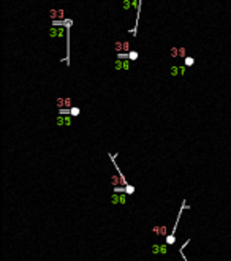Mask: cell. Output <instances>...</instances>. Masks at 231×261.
Segmentation results:
<instances>
[{"label":"cell","instance_id":"obj_6","mask_svg":"<svg viewBox=\"0 0 231 261\" xmlns=\"http://www.w3.org/2000/svg\"><path fill=\"white\" fill-rule=\"evenodd\" d=\"M124 60L125 59H116L114 60V70H116V71H120V70H124Z\"/></svg>","mask_w":231,"mask_h":261},{"label":"cell","instance_id":"obj_3","mask_svg":"<svg viewBox=\"0 0 231 261\" xmlns=\"http://www.w3.org/2000/svg\"><path fill=\"white\" fill-rule=\"evenodd\" d=\"M152 253L153 255H166L168 253V244H152Z\"/></svg>","mask_w":231,"mask_h":261},{"label":"cell","instance_id":"obj_2","mask_svg":"<svg viewBox=\"0 0 231 261\" xmlns=\"http://www.w3.org/2000/svg\"><path fill=\"white\" fill-rule=\"evenodd\" d=\"M71 124H73L71 116H62V114H59L57 117H55V125H57V127H70Z\"/></svg>","mask_w":231,"mask_h":261},{"label":"cell","instance_id":"obj_10","mask_svg":"<svg viewBox=\"0 0 231 261\" xmlns=\"http://www.w3.org/2000/svg\"><path fill=\"white\" fill-rule=\"evenodd\" d=\"M170 55H171L173 59H177V57H179V48L173 46V48L170 49Z\"/></svg>","mask_w":231,"mask_h":261},{"label":"cell","instance_id":"obj_19","mask_svg":"<svg viewBox=\"0 0 231 261\" xmlns=\"http://www.w3.org/2000/svg\"><path fill=\"white\" fill-rule=\"evenodd\" d=\"M138 55H139V54H138L136 51H130V52H128V59L133 62V60H136V59H138Z\"/></svg>","mask_w":231,"mask_h":261},{"label":"cell","instance_id":"obj_17","mask_svg":"<svg viewBox=\"0 0 231 261\" xmlns=\"http://www.w3.org/2000/svg\"><path fill=\"white\" fill-rule=\"evenodd\" d=\"M65 108L67 109H71L73 108V100L70 97H65Z\"/></svg>","mask_w":231,"mask_h":261},{"label":"cell","instance_id":"obj_12","mask_svg":"<svg viewBox=\"0 0 231 261\" xmlns=\"http://www.w3.org/2000/svg\"><path fill=\"white\" fill-rule=\"evenodd\" d=\"M165 242H166L168 245H173L174 242H176V236H173V234H168V236L165 237Z\"/></svg>","mask_w":231,"mask_h":261},{"label":"cell","instance_id":"obj_7","mask_svg":"<svg viewBox=\"0 0 231 261\" xmlns=\"http://www.w3.org/2000/svg\"><path fill=\"white\" fill-rule=\"evenodd\" d=\"M114 52H117V54L124 52V41H116L114 43Z\"/></svg>","mask_w":231,"mask_h":261},{"label":"cell","instance_id":"obj_16","mask_svg":"<svg viewBox=\"0 0 231 261\" xmlns=\"http://www.w3.org/2000/svg\"><path fill=\"white\" fill-rule=\"evenodd\" d=\"M184 62H185V67H193L195 59H193V57H188V55H187V57L184 59Z\"/></svg>","mask_w":231,"mask_h":261},{"label":"cell","instance_id":"obj_15","mask_svg":"<svg viewBox=\"0 0 231 261\" xmlns=\"http://www.w3.org/2000/svg\"><path fill=\"white\" fill-rule=\"evenodd\" d=\"M79 112H81V109H79L78 106H73L71 109H70V114H71L73 117H78V116H79Z\"/></svg>","mask_w":231,"mask_h":261},{"label":"cell","instance_id":"obj_14","mask_svg":"<svg viewBox=\"0 0 231 261\" xmlns=\"http://www.w3.org/2000/svg\"><path fill=\"white\" fill-rule=\"evenodd\" d=\"M122 8L125 11H128L130 8H133V6H131V0H124V2H122Z\"/></svg>","mask_w":231,"mask_h":261},{"label":"cell","instance_id":"obj_20","mask_svg":"<svg viewBox=\"0 0 231 261\" xmlns=\"http://www.w3.org/2000/svg\"><path fill=\"white\" fill-rule=\"evenodd\" d=\"M62 24H64L67 29H70V27L73 25V21H71V19H64V21H62Z\"/></svg>","mask_w":231,"mask_h":261},{"label":"cell","instance_id":"obj_8","mask_svg":"<svg viewBox=\"0 0 231 261\" xmlns=\"http://www.w3.org/2000/svg\"><path fill=\"white\" fill-rule=\"evenodd\" d=\"M170 74H171V76H177V74H180V76H182L180 67H177V65H173V67L170 68Z\"/></svg>","mask_w":231,"mask_h":261},{"label":"cell","instance_id":"obj_13","mask_svg":"<svg viewBox=\"0 0 231 261\" xmlns=\"http://www.w3.org/2000/svg\"><path fill=\"white\" fill-rule=\"evenodd\" d=\"M124 193H127V195H133V193H135V187L128 184L127 187H124Z\"/></svg>","mask_w":231,"mask_h":261},{"label":"cell","instance_id":"obj_21","mask_svg":"<svg viewBox=\"0 0 231 261\" xmlns=\"http://www.w3.org/2000/svg\"><path fill=\"white\" fill-rule=\"evenodd\" d=\"M65 37V29L64 27H59V38H64Z\"/></svg>","mask_w":231,"mask_h":261},{"label":"cell","instance_id":"obj_18","mask_svg":"<svg viewBox=\"0 0 231 261\" xmlns=\"http://www.w3.org/2000/svg\"><path fill=\"white\" fill-rule=\"evenodd\" d=\"M179 57H180V59H185V57H187V49H185L184 46L179 48Z\"/></svg>","mask_w":231,"mask_h":261},{"label":"cell","instance_id":"obj_11","mask_svg":"<svg viewBox=\"0 0 231 261\" xmlns=\"http://www.w3.org/2000/svg\"><path fill=\"white\" fill-rule=\"evenodd\" d=\"M55 104H57V108H59V109L65 108V98H64V97H59L57 100H55Z\"/></svg>","mask_w":231,"mask_h":261},{"label":"cell","instance_id":"obj_5","mask_svg":"<svg viewBox=\"0 0 231 261\" xmlns=\"http://www.w3.org/2000/svg\"><path fill=\"white\" fill-rule=\"evenodd\" d=\"M49 18H51V21H64L65 19V13H64V10H51L49 11Z\"/></svg>","mask_w":231,"mask_h":261},{"label":"cell","instance_id":"obj_1","mask_svg":"<svg viewBox=\"0 0 231 261\" xmlns=\"http://www.w3.org/2000/svg\"><path fill=\"white\" fill-rule=\"evenodd\" d=\"M152 234L157 237H166L168 236V226L166 225H155L152 226Z\"/></svg>","mask_w":231,"mask_h":261},{"label":"cell","instance_id":"obj_4","mask_svg":"<svg viewBox=\"0 0 231 261\" xmlns=\"http://www.w3.org/2000/svg\"><path fill=\"white\" fill-rule=\"evenodd\" d=\"M111 203L113 204H127V193H113L111 195Z\"/></svg>","mask_w":231,"mask_h":261},{"label":"cell","instance_id":"obj_9","mask_svg":"<svg viewBox=\"0 0 231 261\" xmlns=\"http://www.w3.org/2000/svg\"><path fill=\"white\" fill-rule=\"evenodd\" d=\"M49 37L51 38H59V27H55V25L51 27L49 29Z\"/></svg>","mask_w":231,"mask_h":261}]
</instances>
